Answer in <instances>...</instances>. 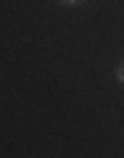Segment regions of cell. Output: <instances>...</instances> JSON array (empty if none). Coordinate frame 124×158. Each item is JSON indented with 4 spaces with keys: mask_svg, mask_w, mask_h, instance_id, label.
<instances>
[{
    "mask_svg": "<svg viewBox=\"0 0 124 158\" xmlns=\"http://www.w3.org/2000/svg\"><path fill=\"white\" fill-rule=\"evenodd\" d=\"M116 79H119V82H124V63H119V66H116Z\"/></svg>",
    "mask_w": 124,
    "mask_h": 158,
    "instance_id": "obj_1",
    "label": "cell"
},
{
    "mask_svg": "<svg viewBox=\"0 0 124 158\" xmlns=\"http://www.w3.org/2000/svg\"><path fill=\"white\" fill-rule=\"evenodd\" d=\"M66 3L69 6H77V3H82V0H66Z\"/></svg>",
    "mask_w": 124,
    "mask_h": 158,
    "instance_id": "obj_2",
    "label": "cell"
}]
</instances>
